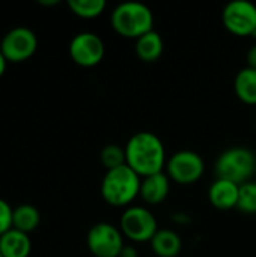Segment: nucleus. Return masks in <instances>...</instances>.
<instances>
[{"instance_id": "1", "label": "nucleus", "mask_w": 256, "mask_h": 257, "mask_svg": "<svg viewBox=\"0 0 256 257\" xmlns=\"http://www.w3.org/2000/svg\"><path fill=\"white\" fill-rule=\"evenodd\" d=\"M125 164L140 178L163 173L167 163L163 140L152 131L134 133L124 146Z\"/></svg>"}, {"instance_id": "2", "label": "nucleus", "mask_w": 256, "mask_h": 257, "mask_svg": "<svg viewBox=\"0 0 256 257\" xmlns=\"http://www.w3.org/2000/svg\"><path fill=\"white\" fill-rule=\"evenodd\" d=\"M142 178L127 164L107 170L103 176L100 191L103 200L113 208H128L139 197Z\"/></svg>"}, {"instance_id": "3", "label": "nucleus", "mask_w": 256, "mask_h": 257, "mask_svg": "<svg viewBox=\"0 0 256 257\" xmlns=\"http://www.w3.org/2000/svg\"><path fill=\"white\" fill-rule=\"evenodd\" d=\"M110 24L119 36L136 41L154 30V14L145 3L124 2L110 12Z\"/></svg>"}, {"instance_id": "4", "label": "nucleus", "mask_w": 256, "mask_h": 257, "mask_svg": "<svg viewBox=\"0 0 256 257\" xmlns=\"http://www.w3.org/2000/svg\"><path fill=\"white\" fill-rule=\"evenodd\" d=\"M214 175L243 185L256 176V154L247 146H231L214 161Z\"/></svg>"}, {"instance_id": "5", "label": "nucleus", "mask_w": 256, "mask_h": 257, "mask_svg": "<svg viewBox=\"0 0 256 257\" xmlns=\"http://www.w3.org/2000/svg\"><path fill=\"white\" fill-rule=\"evenodd\" d=\"M119 230L125 239L134 244H145L151 242L158 232V223L155 215L146 206L131 205L125 208L121 215Z\"/></svg>"}, {"instance_id": "6", "label": "nucleus", "mask_w": 256, "mask_h": 257, "mask_svg": "<svg viewBox=\"0 0 256 257\" xmlns=\"http://www.w3.org/2000/svg\"><path fill=\"white\" fill-rule=\"evenodd\" d=\"M164 170L172 182L178 185H193L204 176L205 163L198 152L181 149L167 158Z\"/></svg>"}, {"instance_id": "7", "label": "nucleus", "mask_w": 256, "mask_h": 257, "mask_svg": "<svg viewBox=\"0 0 256 257\" xmlns=\"http://www.w3.org/2000/svg\"><path fill=\"white\" fill-rule=\"evenodd\" d=\"M225 29L235 36L256 38V5L249 0H232L222 11Z\"/></svg>"}, {"instance_id": "8", "label": "nucleus", "mask_w": 256, "mask_h": 257, "mask_svg": "<svg viewBox=\"0 0 256 257\" xmlns=\"http://www.w3.org/2000/svg\"><path fill=\"white\" fill-rule=\"evenodd\" d=\"M124 239L119 227L110 223H97L86 235V245L94 257H119L125 245Z\"/></svg>"}, {"instance_id": "9", "label": "nucleus", "mask_w": 256, "mask_h": 257, "mask_svg": "<svg viewBox=\"0 0 256 257\" xmlns=\"http://www.w3.org/2000/svg\"><path fill=\"white\" fill-rule=\"evenodd\" d=\"M38 48V39L29 27L11 29L0 42V51L6 62L18 63L30 59Z\"/></svg>"}, {"instance_id": "10", "label": "nucleus", "mask_w": 256, "mask_h": 257, "mask_svg": "<svg viewBox=\"0 0 256 257\" xmlns=\"http://www.w3.org/2000/svg\"><path fill=\"white\" fill-rule=\"evenodd\" d=\"M106 53L103 39L94 32L77 33L69 44V56L81 68L97 66Z\"/></svg>"}, {"instance_id": "11", "label": "nucleus", "mask_w": 256, "mask_h": 257, "mask_svg": "<svg viewBox=\"0 0 256 257\" xmlns=\"http://www.w3.org/2000/svg\"><path fill=\"white\" fill-rule=\"evenodd\" d=\"M238 196H240V185L226 179L216 178V181L208 188V200L211 206L219 211L237 209Z\"/></svg>"}, {"instance_id": "12", "label": "nucleus", "mask_w": 256, "mask_h": 257, "mask_svg": "<svg viewBox=\"0 0 256 257\" xmlns=\"http://www.w3.org/2000/svg\"><path fill=\"white\" fill-rule=\"evenodd\" d=\"M170 182L172 181L169 179L166 172L142 178L139 197L143 203L149 206L161 205L170 193Z\"/></svg>"}, {"instance_id": "13", "label": "nucleus", "mask_w": 256, "mask_h": 257, "mask_svg": "<svg viewBox=\"0 0 256 257\" xmlns=\"http://www.w3.org/2000/svg\"><path fill=\"white\" fill-rule=\"evenodd\" d=\"M149 244L157 257H178L183 250L181 236L172 229H158Z\"/></svg>"}, {"instance_id": "14", "label": "nucleus", "mask_w": 256, "mask_h": 257, "mask_svg": "<svg viewBox=\"0 0 256 257\" xmlns=\"http://www.w3.org/2000/svg\"><path fill=\"white\" fill-rule=\"evenodd\" d=\"M134 51L136 56L145 63L157 62L164 51V42L161 35L155 30H151L146 35L140 36L134 42Z\"/></svg>"}, {"instance_id": "15", "label": "nucleus", "mask_w": 256, "mask_h": 257, "mask_svg": "<svg viewBox=\"0 0 256 257\" xmlns=\"http://www.w3.org/2000/svg\"><path fill=\"white\" fill-rule=\"evenodd\" d=\"M32 242L29 235L11 229L0 236V254L3 257H29Z\"/></svg>"}, {"instance_id": "16", "label": "nucleus", "mask_w": 256, "mask_h": 257, "mask_svg": "<svg viewBox=\"0 0 256 257\" xmlns=\"http://www.w3.org/2000/svg\"><path fill=\"white\" fill-rule=\"evenodd\" d=\"M234 92L238 101L246 105L256 107V69L246 66L237 72L234 80Z\"/></svg>"}, {"instance_id": "17", "label": "nucleus", "mask_w": 256, "mask_h": 257, "mask_svg": "<svg viewBox=\"0 0 256 257\" xmlns=\"http://www.w3.org/2000/svg\"><path fill=\"white\" fill-rule=\"evenodd\" d=\"M41 221L39 211L33 205H20L12 211V229H17L26 235L33 232Z\"/></svg>"}, {"instance_id": "18", "label": "nucleus", "mask_w": 256, "mask_h": 257, "mask_svg": "<svg viewBox=\"0 0 256 257\" xmlns=\"http://www.w3.org/2000/svg\"><path fill=\"white\" fill-rule=\"evenodd\" d=\"M68 6L71 12L80 18L92 20L100 17L106 9L104 0H69Z\"/></svg>"}, {"instance_id": "19", "label": "nucleus", "mask_w": 256, "mask_h": 257, "mask_svg": "<svg viewBox=\"0 0 256 257\" xmlns=\"http://www.w3.org/2000/svg\"><path fill=\"white\" fill-rule=\"evenodd\" d=\"M100 161L106 167V172L124 166L125 164V149H124V146H119L116 143L106 145L100 152Z\"/></svg>"}, {"instance_id": "20", "label": "nucleus", "mask_w": 256, "mask_h": 257, "mask_svg": "<svg viewBox=\"0 0 256 257\" xmlns=\"http://www.w3.org/2000/svg\"><path fill=\"white\" fill-rule=\"evenodd\" d=\"M237 209L246 215H256V181H249L240 185V196Z\"/></svg>"}, {"instance_id": "21", "label": "nucleus", "mask_w": 256, "mask_h": 257, "mask_svg": "<svg viewBox=\"0 0 256 257\" xmlns=\"http://www.w3.org/2000/svg\"><path fill=\"white\" fill-rule=\"evenodd\" d=\"M12 211L9 203L0 199V236L12 229Z\"/></svg>"}, {"instance_id": "22", "label": "nucleus", "mask_w": 256, "mask_h": 257, "mask_svg": "<svg viewBox=\"0 0 256 257\" xmlns=\"http://www.w3.org/2000/svg\"><path fill=\"white\" fill-rule=\"evenodd\" d=\"M170 220H172V223L177 224V226H187V224L192 223V217H190L189 214L183 212V211L174 212V214L170 215Z\"/></svg>"}, {"instance_id": "23", "label": "nucleus", "mask_w": 256, "mask_h": 257, "mask_svg": "<svg viewBox=\"0 0 256 257\" xmlns=\"http://www.w3.org/2000/svg\"><path fill=\"white\" fill-rule=\"evenodd\" d=\"M246 60H247V68L256 69V44H253V45L249 48L247 56H246Z\"/></svg>"}, {"instance_id": "24", "label": "nucleus", "mask_w": 256, "mask_h": 257, "mask_svg": "<svg viewBox=\"0 0 256 257\" xmlns=\"http://www.w3.org/2000/svg\"><path fill=\"white\" fill-rule=\"evenodd\" d=\"M119 257H139V253H137V248L133 247V245H124L122 251Z\"/></svg>"}, {"instance_id": "25", "label": "nucleus", "mask_w": 256, "mask_h": 257, "mask_svg": "<svg viewBox=\"0 0 256 257\" xmlns=\"http://www.w3.org/2000/svg\"><path fill=\"white\" fill-rule=\"evenodd\" d=\"M5 69H6V59H5V56L2 54V51H0V77L3 75Z\"/></svg>"}, {"instance_id": "26", "label": "nucleus", "mask_w": 256, "mask_h": 257, "mask_svg": "<svg viewBox=\"0 0 256 257\" xmlns=\"http://www.w3.org/2000/svg\"><path fill=\"white\" fill-rule=\"evenodd\" d=\"M38 3L42 5V6H54V5L59 3V0H39Z\"/></svg>"}, {"instance_id": "27", "label": "nucleus", "mask_w": 256, "mask_h": 257, "mask_svg": "<svg viewBox=\"0 0 256 257\" xmlns=\"http://www.w3.org/2000/svg\"><path fill=\"white\" fill-rule=\"evenodd\" d=\"M255 128H256V116H255Z\"/></svg>"}, {"instance_id": "28", "label": "nucleus", "mask_w": 256, "mask_h": 257, "mask_svg": "<svg viewBox=\"0 0 256 257\" xmlns=\"http://www.w3.org/2000/svg\"><path fill=\"white\" fill-rule=\"evenodd\" d=\"M0 257H3V256H2V254H0Z\"/></svg>"}]
</instances>
